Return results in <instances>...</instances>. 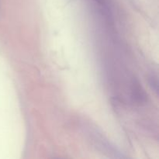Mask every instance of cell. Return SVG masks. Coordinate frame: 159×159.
<instances>
[{
    "label": "cell",
    "mask_w": 159,
    "mask_h": 159,
    "mask_svg": "<svg viewBox=\"0 0 159 159\" xmlns=\"http://www.w3.org/2000/svg\"><path fill=\"white\" fill-rule=\"evenodd\" d=\"M150 79L151 80H152V82H150L151 85L153 87V89L155 90V92H158V79H157V78L153 77V76L151 77Z\"/></svg>",
    "instance_id": "1"
}]
</instances>
